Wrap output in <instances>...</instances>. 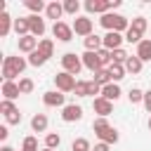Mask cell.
Returning a JSON list of instances; mask_svg holds the SVG:
<instances>
[{
  "label": "cell",
  "mask_w": 151,
  "mask_h": 151,
  "mask_svg": "<svg viewBox=\"0 0 151 151\" xmlns=\"http://www.w3.org/2000/svg\"><path fill=\"white\" fill-rule=\"evenodd\" d=\"M33 87H35V85H33L31 78H19V92H21V94H31Z\"/></svg>",
  "instance_id": "cell-35"
},
{
  "label": "cell",
  "mask_w": 151,
  "mask_h": 151,
  "mask_svg": "<svg viewBox=\"0 0 151 151\" xmlns=\"http://www.w3.org/2000/svg\"><path fill=\"white\" fill-rule=\"evenodd\" d=\"M73 92H76L78 97H90V80H78Z\"/></svg>",
  "instance_id": "cell-32"
},
{
  "label": "cell",
  "mask_w": 151,
  "mask_h": 151,
  "mask_svg": "<svg viewBox=\"0 0 151 151\" xmlns=\"http://www.w3.org/2000/svg\"><path fill=\"white\" fill-rule=\"evenodd\" d=\"M109 73H111V80L118 83V80L125 78V66H123V64H111V66H109Z\"/></svg>",
  "instance_id": "cell-25"
},
{
  "label": "cell",
  "mask_w": 151,
  "mask_h": 151,
  "mask_svg": "<svg viewBox=\"0 0 151 151\" xmlns=\"http://www.w3.org/2000/svg\"><path fill=\"white\" fill-rule=\"evenodd\" d=\"M127 99H130V104H139V101H144V92L139 87H132L127 92Z\"/></svg>",
  "instance_id": "cell-37"
},
{
  "label": "cell",
  "mask_w": 151,
  "mask_h": 151,
  "mask_svg": "<svg viewBox=\"0 0 151 151\" xmlns=\"http://www.w3.org/2000/svg\"><path fill=\"white\" fill-rule=\"evenodd\" d=\"M0 151H14V149H12V146H7V144H5V146H2V149H0Z\"/></svg>",
  "instance_id": "cell-46"
},
{
  "label": "cell",
  "mask_w": 151,
  "mask_h": 151,
  "mask_svg": "<svg viewBox=\"0 0 151 151\" xmlns=\"http://www.w3.org/2000/svg\"><path fill=\"white\" fill-rule=\"evenodd\" d=\"M38 52H42V54L50 59V57H52V52H54V42H52L50 38H42V40L38 42Z\"/></svg>",
  "instance_id": "cell-27"
},
{
  "label": "cell",
  "mask_w": 151,
  "mask_h": 151,
  "mask_svg": "<svg viewBox=\"0 0 151 151\" xmlns=\"http://www.w3.org/2000/svg\"><path fill=\"white\" fill-rule=\"evenodd\" d=\"M45 61H47V57H45L42 52H38V50L28 54V64H31V66H35V68H38V66H42Z\"/></svg>",
  "instance_id": "cell-29"
},
{
  "label": "cell",
  "mask_w": 151,
  "mask_h": 151,
  "mask_svg": "<svg viewBox=\"0 0 151 151\" xmlns=\"http://www.w3.org/2000/svg\"><path fill=\"white\" fill-rule=\"evenodd\" d=\"M144 109H146V113H151V90L144 92Z\"/></svg>",
  "instance_id": "cell-43"
},
{
  "label": "cell",
  "mask_w": 151,
  "mask_h": 151,
  "mask_svg": "<svg viewBox=\"0 0 151 151\" xmlns=\"http://www.w3.org/2000/svg\"><path fill=\"white\" fill-rule=\"evenodd\" d=\"M2 99H9V101H14L21 92H19V83H14V80H2Z\"/></svg>",
  "instance_id": "cell-12"
},
{
  "label": "cell",
  "mask_w": 151,
  "mask_h": 151,
  "mask_svg": "<svg viewBox=\"0 0 151 151\" xmlns=\"http://www.w3.org/2000/svg\"><path fill=\"white\" fill-rule=\"evenodd\" d=\"M104 47V38H99V35H87L85 38V52H99Z\"/></svg>",
  "instance_id": "cell-18"
},
{
  "label": "cell",
  "mask_w": 151,
  "mask_h": 151,
  "mask_svg": "<svg viewBox=\"0 0 151 151\" xmlns=\"http://www.w3.org/2000/svg\"><path fill=\"white\" fill-rule=\"evenodd\" d=\"M92 130H94V134L104 142V144H116L118 142V132H116V127H111L109 125V120L106 118H97L94 123H92Z\"/></svg>",
  "instance_id": "cell-2"
},
{
  "label": "cell",
  "mask_w": 151,
  "mask_h": 151,
  "mask_svg": "<svg viewBox=\"0 0 151 151\" xmlns=\"http://www.w3.org/2000/svg\"><path fill=\"white\" fill-rule=\"evenodd\" d=\"M92 109H94V113H99V118H106V116L113 111V101H109V99H104V97H94Z\"/></svg>",
  "instance_id": "cell-10"
},
{
  "label": "cell",
  "mask_w": 151,
  "mask_h": 151,
  "mask_svg": "<svg viewBox=\"0 0 151 151\" xmlns=\"http://www.w3.org/2000/svg\"><path fill=\"white\" fill-rule=\"evenodd\" d=\"M45 14H47V19H54V24H57V21L61 19V14H64V5L54 0V2H50V5H47Z\"/></svg>",
  "instance_id": "cell-17"
},
{
  "label": "cell",
  "mask_w": 151,
  "mask_h": 151,
  "mask_svg": "<svg viewBox=\"0 0 151 151\" xmlns=\"http://www.w3.org/2000/svg\"><path fill=\"white\" fill-rule=\"evenodd\" d=\"M42 104H45V106H61V109L66 106V104H64V94L57 92V90L45 92V94H42Z\"/></svg>",
  "instance_id": "cell-13"
},
{
  "label": "cell",
  "mask_w": 151,
  "mask_h": 151,
  "mask_svg": "<svg viewBox=\"0 0 151 151\" xmlns=\"http://www.w3.org/2000/svg\"><path fill=\"white\" fill-rule=\"evenodd\" d=\"M97 57H99V64H101V68H104V66H111V64H113V57H111V52H109L106 47H101V50L97 52Z\"/></svg>",
  "instance_id": "cell-31"
},
{
  "label": "cell",
  "mask_w": 151,
  "mask_h": 151,
  "mask_svg": "<svg viewBox=\"0 0 151 151\" xmlns=\"http://www.w3.org/2000/svg\"><path fill=\"white\" fill-rule=\"evenodd\" d=\"M14 33L19 35V38H24V35H31V26H28V19L24 17H19V19H14Z\"/></svg>",
  "instance_id": "cell-20"
},
{
  "label": "cell",
  "mask_w": 151,
  "mask_h": 151,
  "mask_svg": "<svg viewBox=\"0 0 151 151\" xmlns=\"http://www.w3.org/2000/svg\"><path fill=\"white\" fill-rule=\"evenodd\" d=\"M38 38L35 35H24V38H19V52H26V54H31V52H35L38 50Z\"/></svg>",
  "instance_id": "cell-15"
},
{
  "label": "cell",
  "mask_w": 151,
  "mask_h": 151,
  "mask_svg": "<svg viewBox=\"0 0 151 151\" xmlns=\"http://www.w3.org/2000/svg\"><path fill=\"white\" fill-rule=\"evenodd\" d=\"M26 64H28V59H24V57H5V61H2V80H14L17 76H21Z\"/></svg>",
  "instance_id": "cell-1"
},
{
  "label": "cell",
  "mask_w": 151,
  "mask_h": 151,
  "mask_svg": "<svg viewBox=\"0 0 151 151\" xmlns=\"http://www.w3.org/2000/svg\"><path fill=\"white\" fill-rule=\"evenodd\" d=\"M42 151H54V149H42Z\"/></svg>",
  "instance_id": "cell-48"
},
{
  "label": "cell",
  "mask_w": 151,
  "mask_h": 151,
  "mask_svg": "<svg viewBox=\"0 0 151 151\" xmlns=\"http://www.w3.org/2000/svg\"><path fill=\"white\" fill-rule=\"evenodd\" d=\"M76 76H71V73H66V71H61V73H57L54 76V85H57V90L59 92H73L76 90Z\"/></svg>",
  "instance_id": "cell-6"
},
{
  "label": "cell",
  "mask_w": 151,
  "mask_h": 151,
  "mask_svg": "<svg viewBox=\"0 0 151 151\" xmlns=\"http://www.w3.org/2000/svg\"><path fill=\"white\" fill-rule=\"evenodd\" d=\"M0 111H2L5 116H9V113H14V111H17V106H14V101L2 99V101H0Z\"/></svg>",
  "instance_id": "cell-40"
},
{
  "label": "cell",
  "mask_w": 151,
  "mask_h": 151,
  "mask_svg": "<svg viewBox=\"0 0 151 151\" xmlns=\"http://www.w3.org/2000/svg\"><path fill=\"white\" fill-rule=\"evenodd\" d=\"M61 144V137L57 134V132H50V134H45V149H57Z\"/></svg>",
  "instance_id": "cell-33"
},
{
  "label": "cell",
  "mask_w": 151,
  "mask_h": 151,
  "mask_svg": "<svg viewBox=\"0 0 151 151\" xmlns=\"http://www.w3.org/2000/svg\"><path fill=\"white\" fill-rule=\"evenodd\" d=\"M123 35L120 33H116V31H109L106 35H104V47L109 50V52H113V50H120V45H123Z\"/></svg>",
  "instance_id": "cell-11"
},
{
  "label": "cell",
  "mask_w": 151,
  "mask_h": 151,
  "mask_svg": "<svg viewBox=\"0 0 151 151\" xmlns=\"http://www.w3.org/2000/svg\"><path fill=\"white\" fill-rule=\"evenodd\" d=\"M92 28H94V24H92L90 17H76V21H73V33L76 35L87 38V35H92Z\"/></svg>",
  "instance_id": "cell-7"
},
{
  "label": "cell",
  "mask_w": 151,
  "mask_h": 151,
  "mask_svg": "<svg viewBox=\"0 0 151 151\" xmlns=\"http://www.w3.org/2000/svg\"><path fill=\"white\" fill-rule=\"evenodd\" d=\"M31 127H33V132H45L47 130V116L45 113H35L31 118Z\"/></svg>",
  "instance_id": "cell-22"
},
{
  "label": "cell",
  "mask_w": 151,
  "mask_h": 151,
  "mask_svg": "<svg viewBox=\"0 0 151 151\" xmlns=\"http://www.w3.org/2000/svg\"><path fill=\"white\" fill-rule=\"evenodd\" d=\"M120 94H123V92H120L118 83H109L106 87H101V97H104V99H109V101H116Z\"/></svg>",
  "instance_id": "cell-19"
},
{
  "label": "cell",
  "mask_w": 151,
  "mask_h": 151,
  "mask_svg": "<svg viewBox=\"0 0 151 151\" xmlns=\"http://www.w3.org/2000/svg\"><path fill=\"white\" fill-rule=\"evenodd\" d=\"M142 66H144V61H142L137 54H134V57L130 54L127 61H125V71H127V73H142Z\"/></svg>",
  "instance_id": "cell-21"
},
{
  "label": "cell",
  "mask_w": 151,
  "mask_h": 151,
  "mask_svg": "<svg viewBox=\"0 0 151 151\" xmlns=\"http://www.w3.org/2000/svg\"><path fill=\"white\" fill-rule=\"evenodd\" d=\"M137 57L142 61H151V40H142L137 45Z\"/></svg>",
  "instance_id": "cell-23"
},
{
  "label": "cell",
  "mask_w": 151,
  "mask_h": 151,
  "mask_svg": "<svg viewBox=\"0 0 151 151\" xmlns=\"http://www.w3.org/2000/svg\"><path fill=\"white\" fill-rule=\"evenodd\" d=\"M149 130H151V116H149Z\"/></svg>",
  "instance_id": "cell-47"
},
{
  "label": "cell",
  "mask_w": 151,
  "mask_h": 151,
  "mask_svg": "<svg viewBox=\"0 0 151 151\" xmlns=\"http://www.w3.org/2000/svg\"><path fill=\"white\" fill-rule=\"evenodd\" d=\"M71 151H92V146H90V142L85 137H78V139H73Z\"/></svg>",
  "instance_id": "cell-30"
},
{
  "label": "cell",
  "mask_w": 151,
  "mask_h": 151,
  "mask_svg": "<svg viewBox=\"0 0 151 151\" xmlns=\"http://www.w3.org/2000/svg\"><path fill=\"white\" fill-rule=\"evenodd\" d=\"M78 9H80V2L78 0H66L64 2V12L66 14H78Z\"/></svg>",
  "instance_id": "cell-38"
},
{
  "label": "cell",
  "mask_w": 151,
  "mask_h": 151,
  "mask_svg": "<svg viewBox=\"0 0 151 151\" xmlns=\"http://www.w3.org/2000/svg\"><path fill=\"white\" fill-rule=\"evenodd\" d=\"M61 66H64V71H66V73L78 76V73H80V68H83V59H80L78 54H73V52H66V54L61 57Z\"/></svg>",
  "instance_id": "cell-5"
},
{
  "label": "cell",
  "mask_w": 151,
  "mask_h": 151,
  "mask_svg": "<svg viewBox=\"0 0 151 151\" xmlns=\"http://www.w3.org/2000/svg\"><path fill=\"white\" fill-rule=\"evenodd\" d=\"M125 40H127V42H137V45H139V42H142V33H137V31L127 28V31H125Z\"/></svg>",
  "instance_id": "cell-41"
},
{
  "label": "cell",
  "mask_w": 151,
  "mask_h": 151,
  "mask_svg": "<svg viewBox=\"0 0 151 151\" xmlns=\"http://www.w3.org/2000/svg\"><path fill=\"white\" fill-rule=\"evenodd\" d=\"M146 26H149V21H146L144 17H134V19L130 21V28H132V31H137V33H142V35H144Z\"/></svg>",
  "instance_id": "cell-28"
},
{
  "label": "cell",
  "mask_w": 151,
  "mask_h": 151,
  "mask_svg": "<svg viewBox=\"0 0 151 151\" xmlns=\"http://www.w3.org/2000/svg\"><path fill=\"white\" fill-rule=\"evenodd\" d=\"M83 118V109L78 106V104H66L64 109H61V120L64 123H76V120H80Z\"/></svg>",
  "instance_id": "cell-9"
},
{
  "label": "cell",
  "mask_w": 151,
  "mask_h": 151,
  "mask_svg": "<svg viewBox=\"0 0 151 151\" xmlns=\"http://www.w3.org/2000/svg\"><path fill=\"white\" fill-rule=\"evenodd\" d=\"M94 83H97V85H101V87H106L109 83H113V80H111V73H109V68H99V71L94 73Z\"/></svg>",
  "instance_id": "cell-26"
},
{
  "label": "cell",
  "mask_w": 151,
  "mask_h": 151,
  "mask_svg": "<svg viewBox=\"0 0 151 151\" xmlns=\"http://www.w3.org/2000/svg\"><path fill=\"white\" fill-rule=\"evenodd\" d=\"M52 35L57 40H61V42H68V40H73V26H68L64 21H57L52 26Z\"/></svg>",
  "instance_id": "cell-8"
},
{
  "label": "cell",
  "mask_w": 151,
  "mask_h": 151,
  "mask_svg": "<svg viewBox=\"0 0 151 151\" xmlns=\"http://www.w3.org/2000/svg\"><path fill=\"white\" fill-rule=\"evenodd\" d=\"M92 151H109V144H104V142H99V144H97V146H94Z\"/></svg>",
  "instance_id": "cell-45"
},
{
  "label": "cell",
  "mask_w": 151,
  "mask_h": 151,
  "mask_svg": "<svg viewBox=\"0 0 151 151\" xmlns=\"http://www.w3.org/2000/svg\"><path fill=\"white\" fill-rule=\"evenodd\" d=\"M5 120H7V125H19V123H21V113H19V109H17L14 113L5 116Z\"/></svg>",
  "instance_id": "cell-42"
},
{
  "label": "cell",
  "mask_w": 151,
  "mask_h": 151,
  "mask_svg": "<svg viewBox=\"0 0 151 151\" xmlns=\"http://www.w3.org/2000/svg\"><path fill=\"white\" fill-rule=\"evenodd\" d=\"M111 57H113V64H123V66H125V61H127V57H130V54L120 47V50H113V52H111Z\"/></svg>",
  "instance_id": "cell-36"
},
{
  "label": "cell",
  "mask_w": 151,
  "mask_h": 151,
  "mask_svg": "<svg viewBox=\"0 0 151 151\" xmlns=\"http://www.w3.org/2000/svg\"><path fill=\"white\" fill-rule=\"evenodd\" d=\"M99 24L106 28V33H109V31H116V33H120V31H127V28H130V21H127L123 14H113V12H106V14H101Z\"/></svg>",
  "instance_id": "cell-3"
},
{
  "label": "cell",
  "mask_w": 151,
  "mask_h": 151,
  "mask_svg": "<svg viewBox=\"0 0 151 151\" xmlns=\"http://www.w3.org/2000/svg\"><path fill=\"white\" fill-rule=\"evenodd\" d=\"M9 28H14V21H12V17L7 12H2L0 14V38H5L9 33Z\"/></svg>",
  "instance_id": "cell-24"
},
{
  "label": "cell",
  "mask_w": 151,
  "mask_h": 151,
  "mask_svg": "<svg viewBox=\"0 0 151 151\" xmlns=\"http://www.w3.org/2000/svg\"><path fill=\"white\" fill-rule=\"evenodd\" d=\"M80 59H83V66H85V68H90L92 73H97V71L101 68V64H99V57H97V52H85V54H83Z\"/></svg>",
  "instance_id": "cell-16"
},
{
  "label": "cell",
  "mask_w": 151,
  "mask_h": 151,
  "mask_svg": "<svg viewBox=\"0 0 151 151\" xmlns=\"http://www.w3.org/2000/svg\"><path fill=\"white\" fill-rule=\"evenodd\" d=\"M21 151H38V139L35 137H26L21 144Z\"/></svg>",
  "instance_id": "cell-39"
},
{
  "label": "cell",
  "mask_w": 151,
  "mask_h": 151,
  "mask_svg": "<svg viewBox=\"0 0 151 151\" xmlns=\"http://www.w3.org/2000/svg\"><path fill=\"white\" fill-rule=\"evenodd\" d=\"M120 7V0H87L85 2V9L90 14H106L109 9H116Z\"/></svg>",
  "instance_id": "cell-4"
},
{
  "label": "cell",
  "mask_w": 151,
  "mask_h": 151,
  "mask_svg": "<svg viewBox=\"0 0 151 151\" xmlns=\"http://www.w3.org/2000/svg\"><path fill=\"white\" fill-rule=\"evenodd\" d=\"M7 137H9V130H7V125H2V127H0V139L5 142Z\"/></svg>",
  "instance_id": "cell-44"
},
{
  "label": "cell",
  "mask_w": 151,
  "mask_h": 151,
  "mask_svg": "<svg viewBox=\"0 0 151 151\" xmlns=\"http://www.w3.org/2000/svg\"><path fill=\"white\" fill-rule=\"evenodd\" d=\"M26 7H28L33 14H40L42 9H47V5H45L42 0H26Z\"/></svg>",
  "instance_id": "cell-34"
},
{
  "label": "cell",
  "mask_w": 151,
  "mask_h": 151,
  "mask_svg": "<svg viewBox=\"0 0 151 151\" xmlns=\"http://www.w3.org/2000/svg\"><path fill=\"white\" fill-rule=\"evenodd\" d=\"M26 19H28V26H31V35L40 38V35L45 33V21L40 19V14H31V17H26Z\"/></svg>",
  "instance_id": "cell-14"
}]
</instances>
